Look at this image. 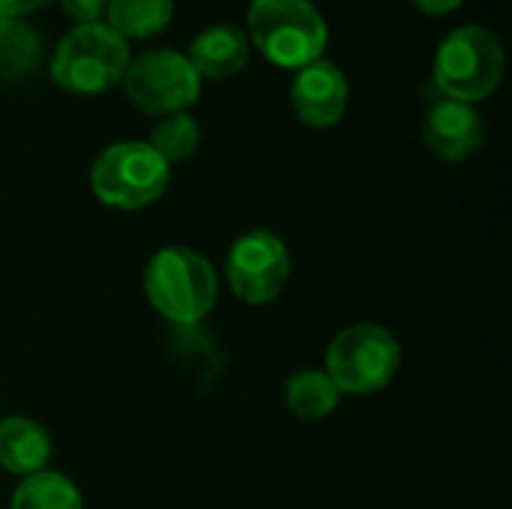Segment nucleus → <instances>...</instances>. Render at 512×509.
I'll return each mask as SVG.
<instances>
[{
  "instance_id": "14",
  "label": "nucleus",
  "mask_w": 512,
  "mask_h": 509,
  "mask_svg": "<svg viewBox=\"0 0 512 509\" xmlns=\"http://www.w3.org/2000/svg\"><path fill=\"white\" fill-rule=\"evenodd\" d=\"M9 509H84V498L66 474L39 471L15 486Z\"/></svg>"
},
{
  "instance_id": "1",
  "label": "nucleus",
  "mask_w": 512,
  "mask_h": 509,
  "mask_svg": "<svg viewBox=\"0 0 512 509\" xmlns=\"http://www.w3.org/2000/svg\"><path fill=\"white\" fill-rule=\"evenodd\" d=\"M144 294L165 321L195 327L216 306L219 276L201 252L189 246H165L147 261Z\"/></svg>"
},
{
  "instance_id": "4",
  "label": "nucleus",
  "mask_w": 512,
  "mask_h": 509,
  "mask_svg": "<svg viewBox=\"0 0 512 509\" xmlns=\"http://www.w3.org/2000/svg\"><path fill=\"white\" fill-rule=\"evenodd\" d=\"M129 60V42L105 21H90L72 27L60 39L51 60V78L69 93L93 96L123 81Z\"/></svg>"
},
{
  "instance_id": "3",
  "label": "nucleus",
  "mask_w": 512,
  "mask_h": 509,
  "mask_svg": "<svg viewBox=\"0 0 512 509\" xmlns=\"http://www.w3.org/2000/svg\"><path fill=\"white\" fill-rule=\"evenodd\" d=\"M249 36L282 69H303L327 48V21L312 0H252Z\"/></svg>"
},
{
  "instance_id": "17",
  "label": "nucleus",
  "mask_w": 512,
  "mask_h": 509,
  "mask_svg": "<svg viewBox=\"0 0 512 509\" xmlns=\"http://www.w3.org/2000/svg\"><path fill=\"white\" fill-rule=\"evenodd\" d=\"M42 42L33 27H27L21 18H12V24L0 36V78L18 81L30 75L39 63Z\"/></svg>"
},
{
  "instance_id": "2",
  "label": "nucleus",
  "mask_w": 512,
  "mask_h": 509,
  "mask_svg": "<svg viewBox=\"0 0 512 509\" xmlns=\"http://www.w3.org/2000/svg\"><path fill=\"white\" fill-rule=\"evenodd\" d=\"M435 87L456 102L489 99L504 78V45L483 24H465L447 33L432 63Z\"/></svg>"
},
{
  "instance_id": "19",
  "label": "nucleus",
  "mask_w": 512,
  "mask_h": 509,
  "mask_svg": "<svg viewBox=\"0 0 512 509\" xmlns=\"http://www.w3.org/2000/svg\"><path fill=\"white\" fill-rule=\"evenodd\" d=\"M45 3H51V0H0V9H3L6 15L18 18V15H24V12L42 9Z\"/></svg>"
},
{
  "instance_id": "15",
  "label": "nucleus",
  "mask_w": 512,
  "mask_h": 509,
  "mask_svg": "<svg viewBox=\"0 0 512 509\" xmlns=\"http://www.w3.org/2000/svg\"><path fill=\"white\" fill-rule=\"evenodd\" d=\"M108 27L123 39H147L168 27L174 15V0H108Z\"/></svg>"
},
{
  "instance_id": "11",
  "label": "nucleus",
  "mask_w": 512,
  "mask_h": 509,
  "mask_svg": "<svg viewBox=\"0 0 512 509\" xmlns=\"http://www.w3.org/2000/svg\"><path fill=\"white\" fill-rule=\"evenodd\" d=\"M51 450V435L42 423L18 414L0 420V468L6 474L24 480L39 471H48Z\"/></svg>"
},
{
  "instance_id": "8",
  "label": "nucleus",
  "mask_w": 512,
  "mask_h": 509,
  "mask_svg": "<svg viewBox=\"0 0 512 509\" xmlns=\"http://www.w3.org/2000/svg\"><path fill=\"white\" fill-rule=\"evenodd\" d=\"M225 276L228 288L243 303H273L291 279L288 246L273 231H249L231 243L225 258Z\"/></svg>"
},
{
  "instance_id": "12",
  "label": "nucleus",
  "mask_w": 512,
  "mask_h": 509,
  "mask_svg": "<svg viewBox=\"0 0 512 509\" xmlns=\"http://www.w3.org/2000/svg\"><path fill=\"white\" fill-rule=\"evenodd\" d=\"M186 57H189V63L195 66L198 75L228 78V75H237L246 66L249 39L234 24H213V27L201 30L192 39V48H189Z\"/></svg>"
},
{
  "instance_id": "13",
  "label": "nucleus",
  "mask_w": 512,
  "mask_h": 509,
  "mask_svg": "<svg viewBox=\"0 0 512 509\" xmlns=\"http://www.w3.org/2000/svg\"><path fill=\"white\" fill-rule=\"evenodd\" d=\"M339 387L321 369H303L285 381V408L297 420H324L339 408Z\"/></svg>"
},
{
  "instance_id": "21",
  "label": "nucleus",
  "mask_w": 512,
  "mask_h": 509,
  "mask_svg": "<svg viewBox=\"0 0 512 509\" xmlns=\"http://www.w3.org/2000/svg\"><path fill=\"white\" fill-rule=\"evenodd\" d=\"M9 24H12V15H6V12L0 9V36H3V30H6Z\"/></svg>"
},
{
  "instance_id": "6",
  "label": "nucleus",
  "mask_w": 512,
  "mask_h": 509,
  "mask_svg": "<svg viewBox=\"0 0 512 509\" xmlns=\"http://www.w3.org/2000/svg\"><path fill=\"white\" fill-rule=\"evenodd\" d=\"M168 180L171 165L147 141H117L90 168L93 195L114 210H141L159 201Z\"/></svg>"
},
{
  "instance_id": "9",
  "label": "nucleus",
  "mask_w": 512,
  "mask_h": 509,
  "mask_svg": "<svg viewBox=\"0 0 512 509\" xmlns=\"http://www.w3.org/2000/svg\"><path fill=\"white\" fill-rule=\"evenodd\" d=\"M291 102L306 126L327 129L339 123L348 111V78L336 63L318 57L297 69V78L291 84Z\"/></svg>"
},
{
  "instance_id": "18",
  "label": "nucleus",
  "mask_w": 512,
  "mask_h": 509,
  "mask_svg": "<svg viewBox=\"0 0 512 509\" xmlns=\"http://www.w3.org/2000/svg\"><path fill=\"white\" fill-rule=\"evenodd\" d=\"M105 3H108V0H60V6L66 9V15H72L78 24L99 21V15H102Z\"/></svg>"
},
{
  "instance_id": "7",
  "label": "nucleus",
  "mask_w": 512,
  "mask_h": 509,
  "mask_svg": "<svg viewBox=\"0 0 512 509\" xmlns=\"http://www.w3.org/2000/svg\"><path fill=\"white\" fill-rule=\"evenodd\" d=\"M126 96L147 114L165 117L186 111L201 93V75L186 54L171 48L144 51L123 72Z\"/></svg>"
},
{
  "instance_id": "16",
  "label": "nucleus",
  "mask_w": 512,
  "mask_h": 509,
  "mask_svg": "<svg viewBox=\"0 0 512 509\" xmlns=\"http://www.w3.org/2000/svg\"><path fill=\"white\" fill-rule=\"evenodd\" d=\"M147 144H150L168 165L186 162V159L198 150V144H201V126H198L195 117H189L186 111L165 114V117H159V123L153 126Z\"/></svg>"
},
{
  "instance_id": "10",
  "label": "nucleus",
  "mask_w": 512,
  "mask_h": 509,
  "mask_svg": "<svg viewBox=\"0 0 512 509\" xmlns=\"http://www.w3.org/2000/svg\"><path fill=\"white\" fill-rule=\"evenodd\" d=\"M429 150L444 162H465L486 144V123L468 102L441 99L429 108L423 123Z\"/></svg>"
},
{
  "instance_id": "20",
  "label": "nucleus",
  "mask_w": 512,
  "mask_h": 509,
  "mask_svg": "<svg viewBox=\"0 0 512 509\" xmlns=\"http://www.w3.org/2000/svg\"><path fill=\"white\" fill-rule=\"evenodd\" d=\"M426 15H444V12H453L462 6V0H414Z\"/></svg>"
},
{
  "instance_id": "5",
  "label": "nucleus",
  "mask_w": 512,
  "mask_h": 509,
  "mask_svg": "<svg viewBox=\"0 0 512 509\" xmlns=\"http://www.w3.org/2000/svg\"><path fill=\"white\" fill-rule=\"evenodd\" d=\"M402 363L399 339L378 324H354L333 336L327 375L345 396H372L393 384Z\"/></svg>"
}]
</instances>
